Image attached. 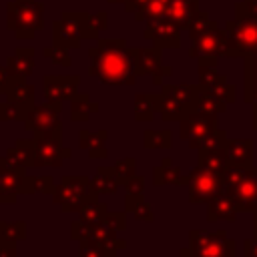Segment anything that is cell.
Here are the masks:
<instances>
[{
    "label": "cell",
    "instance_id": "7dc6e473",
    "mask_svg": "<svg viewBox=\"0 0 257 257\" xmlns=\"http://www.w3.org/2000/svg\"><path fill=\"white\" fill-rule=\"evenodd\" d=\"M171 74H173V66H165V64H163V68L153 76V84L163 86V84H165V80H167Z\"/></svg>",
    "mask_w": 257,
    "mask_h": 257
},
{
    "label": "cell",
    "instance_id": "44dd1931",
    "mask_svg": "<svg viewBox=\"0 0 257 257\" xmlns=\"http://www.w3.org/2000/svg\"><path fill=\"white\" fill-rule=\"evenodd\" d=\"M6 70L10 78H28L34 72V48L32 46H18L12 56L6 58Z\"/></svg>",
    "mask_w": 257,
    "mask_h": 257
},
{
    "label": "cell",
    "instance_id": "ac0fdd59",
    "mask_svg": "<svg viewBox=\"0 0 257 257\" xmlns=\"http://www.w3.org/2000/svg\"><path fill=\"white\" fill-rule=\"evenodd\" d=\"M237 205H235V199L229 195V191H223L217 193L209 203H207V221L209 223H215V221H227V223H233L237 219Z\"/></svg>",
    "mask_w": 257,
    "mask_h": 257
},
{
    "label": "cell",
    "instance_id": "d6a6232c",
    "mask_svg": "<svg viewBox=\"0 0 257 257\" xmlns=\"http://www.w3.org/2000/svg\"><path fill=\"white\" fill-rule=\"evenodd\" d=\"M143 147L147 151H153V149H171L173 147V135H171L169 128H163V131L147 128L143 133Z\"/></svg>",
    "mask_w": 257,
    "mask_h": 257
},
{
    "label": "cell",
    "instance_id": "d6986e66",
    "mask_svg": "<svg viewBox=\"0 0 257 257\" xmlns=\"http://www.w3.org/2000/svg\"><path fill=\"white\" fill-rule=\"evenodd\" d=\"M0 189L16 195H34V179L26 173V169L14 171L0 165Z\"/></svg>",
    "mask_w": 257,
    "mask_h": 257
},
{
    "label": "cell",
    "instance_id": "7402d4cb",
    "mask_svg": "<svg viewBox=\"0 0 257 257\" xmlns=\"http://www.w3.org/2000/svg\"><path fill=\"white\" fill-rule=\"evenodd\" d=\"M225 153H227L229 165H235V167H253L255 143L251 139H227Z\"/></svg>",
    "mask_w": 257,
    "mask_h": 257
},
{
    "label": "cell",
    "instance_id": "e575fe53",
    "mask_svg": "<svg viewBox=\"0 0 257 257\" xmlns=\"http://www.w3.org/2000/svg\"><path fill=\"white\" fill-rule=\"evenodd\" d=\"M26 114H28L26 108H22L20 104L8 98L0 102V122H24Z\"/></svg>",
    "mask_w": 257,
    "mask_h": 257
},
{
    "label": "cell",
    "instance_id": "c3c4849f",
    "mask_svg": "<svg viewBox=\"0 0 257 257\" xmlns=\"http://www.w3.org/2000/svg\"><path fill=\"white\" fill-rule=\"evenodd\" d=\"M141 201H145V195H124V211L133 213Z\"/></svg>",
    "mask_w": 257,
    "mask_h": 257
},
{
    "label": "cell",
    "instance_id": "db71d44e",
    "mask_svg": "<svg viewBox=\"0 0 257 257\" xmlns=\"http://www.w3.org/2000/svg\"><path fill=\"white\" fill-rule=\"evenodd\" d=\"M253 235H257V211H253Z\"/></svg>",
    "mask_w": 257,
    "mask_h": 257
},
{
    "label": "cell",
    "instance_id": "60d3db41",
    "mask_svg": "<svg viewBox=\"0 0 257 257\" xmlns=\"http://www.w3.org/2000/svg\"><path fill=\"white\" fill-rule=\"evenodd\" d=\"M42 54L48 58V60H52L54 64H58V66H70V56H68V48H62V46H46L44 50H42Z\"/></svg>",
    "mask_w": 257,
    "mask_h": 257
},
{
    "label": "cell",
    "instance_id": "9a60e30c",
    "mask_svg": "<svg viewBox=\"0 0 257 257\" xmlns=\"http://www.w3.org/2000/svg\"><path fill=\"white\" fill-rule=\"evenodd\" d=\"M225 191H229V195L235 199V205H237L239 213L257 211V165L249 167L247 175L243 177V181L237 187L225 189Z\"/></svg>",
    "mask_w": 257,
    "mask_h": 257
},
{
    "label": "cell",
    "instance_id": "8d00e7d4",
    "mask_svg": "<svg viewBox=\"0 0 257 257\" xmlns=\"http://www.w3.org/2000/svg\"><path fill=\"white\" fill-rule=\"evenodd\" d=\"M26 223L24 221H0V235L6 241H24L26 239Z\"/></svg>",
    "mask_w": 257,
    "mask_h": 257
},
{
    "label": "cell",
    "instance_id": "3957f363",
    "mask_svg": "<svg viewBox=\"0 0 257 257\" xmlns=\"http://www.w3.org/2000/svg\"><path fill=\"white\" fill-rule=\"evenodd\" d=\"M229 36V58H245L257 50V14L239 0L235 4V18L225 22Z\"/></svg>",
    "mask_w": 257,
    "mask_h": 257
},
{
    "label": "cell",
    "instance_id": "f35d334b",
    "mask_svg": "<svg viewBox=\"0 0 257 257\" xmlns=\"http://www.w3.org/2000/svg\"><path fill=\"white\" fill-rule=\"evenodd\" d=\"M135 167H137V159L135 157H124V159H118L114 163V171H116V179L118 183L124 187V183L135 175Z\"/></svg>",
    "mask_w": 257,
    "mask_h": 257
},
{
    "label": "cell",
    "instance_id": "7c38bea8",
    "mask_svg": "<svg viewBox=\"0 0 257 257\" xmlns=\"http://www.w3.org/2000/svg\"><path fill=\"white\" fill-rule=\"evenodd\" d=\"M143 36L147 40H153V44L159 46V48H179L181 46L183 28H179L169 18L159 16V18L147 20L145 30H143Z\"/></svg>",
    "mask_w": 257,
    "mask_h": 257
},
{
    "label": "cell",
    "instance_id": "4dcf8cb0",
    "mask_svg": "<svg viewBox=\"0 0 257 257\" xmlns=\"http://www.w3.org/2000/svg\"><path fill=\"white\" fill-rule=\"evenodd\" d=\"M106 213H108V205L106 203H102L98 199H90L78 211V219L82 223H88V225H98V223H102Z\"/></svg>",
    "mask_w": 257,
    "mask_h": 257
},
{
    "label": "cell",
    "instance_id": "ab89813d",
    "mask_svg": "<svg viewBox=\"0 0 257 257\" xmlns=\"http://www.w3.org/2000/svg\"><path fill=\"white\" fill-rule=\"evenodd\" d=\"M102 225L114 233L126 231V211H108L102 219Z\"/></svg>",
    "mask_w": 257,
    "mask_h": 257
},
{
    "label": "cell",
    "instance_id": "484cf974",
    "mask_svg": "<svg viewBox=\"0 0 257 257\" xmlns=\"http://www.w3.org/2000/svg\"><path fill=\"white\" fill-rule=\"evenodd\" d=\"M197 165L215 173V175H223L225 169L229 167V161H227V153H225V147H203V149H197Z\"/></svg>",
    "mask_w": 257,
    "mask_h": 257
},
{
    "label": "cell",
    "instance_id": "9c48e42d",
    "mask_svg": "<svg viewBox=\"0 0 257 257\" xmlns=\"http://www.w3.org/2000/svg\"><path fill=\"white\" fill-rule=\"evenodd\" d=\"M60 112L62 102L46 100L44 104H34L24 118V126L34 135H62Z\"/></svg>",
    "mask_w": 257,
    "mask_h": 257
},
{
    "label": "cell",
    "instance_id": "681fc988",
    "mask_svg": "<svg viewBox=\"0 0 257 257\" xmlns=\"http://www.w3.org/2000/svg\"><path fill=\"white\" fill-rule=\"evenodd\" d=\"M122 4H124V10H126V12L137 14V12H141V10H143V6L147 4V0H124Z\"/></svg>",
    "mask_w": 257,
    "mask_h": 257
},
{
    "label": "cell",
    "instance_id": "11a10c76",
    "mask_svg": "<svg viewBox=\"0 0 257 257\" xmlns=\"http://www.w3.org/2000/svg\"><path fill=\"white\" fill-rule=\"evenodd\" d=\"M253 128L257 131V106H253Z\"/></svg>",
    "mask_w": 257,
    "mask_h": 257
},
{
    "label": "cell",
    "instance_id": "f5cc1de1",
    "mask_svg": "<svg viewBox=\"0 0 257 257\" xmlns=\"http://www.w3.org/2000/svg\"><path fill=\"white\" fill-rule=\"evenodd\" d=\"M0 257H16V241H6L0 251Z\"/></svg>",
    "mask_w": 257,
    "mask_h": 257
},
{
    "label": "cell",
    "instance_id": "603a6c76",
    "mask_svg": "<svg viewBox=\"0 0 257 257\" xmlns=\"http://www.w3.org/2000/svg\"><path fill=\"white\" fill-rule=\"evenodd\" d=\"M106 139H108V131L100 128L96 133H88V131H80L78 133V147L88 151L90 159H106L108 157V149H106Z\"/></svg>",
    "mask_w": 257,
    "mask_h": 257
},
{
    "label": "cell",
    "instance_id": "6da1fadb",
    "mask_svg": "<svg viewBox=\"0 0 257 257\" xmlns=\"http://www.w3.org/2000/svg\"><path fill=\"white\" fill-rule=\"evenodd\" d=\"M135 48L124 38H98L96 46L88 50V74L110 86H133L135 72Z\"/></svg>",
    "mask_w": 257,
    "mask_h": 257
},
{
    "label": "cell",
    "instance_id": "d590c367",
    "mask_svg": "<svg viewBox=\"0 0 257 257\" xmlns=\"http://www.w3.org/2000/svg\"><path fill=\"white\" fill-rule=\"evenodd\" d=\"M201 88L207 90L209 94H213L215 98L223 100L225 104H233L237 100V88H235V84H229V80L227 82H217V84H211V86H201Z\"/></svg>",
    "mask_w": 257,
    "mask_h": 257
},
{
    "label": "cell",
    "instance_id": "1f68e13d",
    "mask_svg": "<svg viewBox=\"0 0 257 257\" xmlns=\"http://www.w3.org/2000/svg\"><path fill=\"white\" fill-rule=\"evenodd\" d=\"M245 102L257 106V60L245 56Z\"/></svg>",
    "mask_w": 257,
    "mask_h": 257
},
{
    "label": "cell",
    "instance_id": "30bf717a",
    "mask_svg": "<svg viewBox=\"0 0 257 257\" xmlns=\"http://www.w3.org/2000/svg\"><path fill=\"white\" fill-rule=\"evenodd\" d=\"M34 169L52 167L58 169L66 159L72 157V151L62 145V135H34Z\"/></svg>",
    "mask_w": 257,
    "mask_h": 257
},
{
    "label": "cell",
    "instance_id": "52a82bcc",
    "mask_svg": "<svg viewBox=\"0 0 257 257\" xmlns=\"http://www.w3.org/2000/svg\"><path fill=\"white\" fill-rule=\"evenodd\" d=\"M50 197L62 213H78L86 201L98 199L90 187V179L84 175H64Z\"/></svg>",
    "mask_w": 257,
    "mask_h": 257
},
{
    "label": "cell",
    "instance_id": "f6af8a7d",
    "mask_svg": "<svg viewBox=\"0 0 257 257\" xmlns=\"http://www.w3.org/2000/svg\"><path fill=\"white\" fill-rule=\"evenodd\" d=\"M133 215H135V219H139V221H145V223H153V221H155V213H153V207H151L147 201H141V203L135 207Z\"/></svg>",
    "mask_w": 257,
    "mask_h": 257
},
{
    "label": "cell",
    "instance_id": "5bb4252c",
    "mask_svg": "<svg viewBox=\"0 0 257 257\" xmlns=\"http://www.w3.org/2000/svg\"><path fill=\"white\" fill-rule=\"evenodd\" d=\"M82 40V32H80V22H78V14L76 12H62L58 20L52 22V42L54 46H62V48H78Z\"/></svg>",
    "mask_w": 257,
    "mask_h": 257
},
{
    "label": "cell",
    "instance_id": "4fadbf2b",
    "mask_svg": "<svg viewBox=\"0 0 257 257\" xmlns=\"http://www.w3.org/2000/svg\"><path fill=\"white\" fill-rule=\"evenodd\" d=\"M80 76L78 74H44L42 76V92L46 100L64 102L78 94Z\"/></svg>",
    "mask_w": 257,
    "mask_h": 257
},
{
    "label": "cell",
    "instance_id": "74e56055",
    "mask_svg": "<svg viewBox=\"0 0 257 257\" xmlns=\"http://www.w3.org/2000/svg\"><path fill=\"white\" fill-rule=\"evenodd\" d=\"M197 72H199V84L201 86H211V84H217V82H227V76L217 70V64H199Z\"/></svg>",
    "mask_w": 257,
    "mask_h": 257
},
{
    "label": "cell",
    "instance_id": "7a4b0ae2",
    "mask_svg": "<svg viewBox=\"0 0 257 257\" xmlns=\"http://www.w3.org/2000/svg\"><path fill=\"white\" fill-rule=\"evenodd\" d=\"M189 56L199 64H217L219 58H229V36L225 28H219L209 12L201 10L189 26Z\"/></svg>",
    "mask_w": 257,
    "mask_h": 257
},
{
    "label": "cell",
    "instance_id": "836d02e7",
    "mask_svg": "<svg viewBox=\"0 0 257 257\" xmlns=\"http://www.w3.org/2000/svg\"><path fill=\"white\" fill-rule=\"evenodd\" d=\"M229 108V104H225L223 100L215 98L213 94H209L207 90H203L199 86V96H197V110L199 112H205V114H219V112H225Z\"/></svg>",
    "mask_w": 257,
    "mask_h": 257
},
{
    "label": "cell",
    "instance_id": "b9f144b4",
    "mask_svg": "<svg viewBox=\"0 0 257 257\" xmlns=\"http://www.w3.org/2000/svg\"><path fill=\"white\" fill-rule=\"evenodd\" d=\"M78 257H108L104 249L94 241H78Z\"/></svg>",
    "mask_w": 257,
    "mask_h": 257
},
{
    "label": "cell",
    "instance_id": "ba28073f",
    "mask_svg": "<svg viewBox=\"0 0 257 257\" xmlns=\"http://www.w3.org/2000/svg\"><path fill=\"white\" fill-rule=\"evenodd\" d=\"M185 187L189 191L187 199L191 205H201V203H209L217 193L223 191L225 183H223V175H215L203 167H195L187 173V181Z\"/></svg>",
    "mask_w": 257,
    "mask_h": 257
},
{
    "label": "cell",
    "instance_id": "83f0119b",
    "mask_svg": "<svg viewBox=\"0 0 257 257\" xmlns=\"http://www.w3.org/2000/svg\"><path fill=\"white\" fill-rule=\"evenodd\" d=\"M34 86L30 82H26V78H10V84H8V90H6V98L20 104L22 108L30 110L34 106Z\"/></svg>",
    "mask_w": 257,
    "mask_h": 257
},
{
    "label": "cell",
    "instance_id": "9f6ffc18",
    "mask_svg": "<svg viewBox=\"0 0 257 257\" xmlns=\"http://www.w3.org/2000/svg\"><path fill=\"white\" fill-rule=\"evenodd\" d=\"M4 243H6V239L0 235V251H2V247H4Z\"/></svg>",
    "mask_w": 257,
    "mask_h": 257
},
{
    "label": "cell",
    "instance_id": "f907efd6",
    "mask_svg": "<svg viewBox=\"0 0 257 257\" xmlns=\"http://www.w3.org/2000/svg\"><path fill=\"white\" fill-rule=\"evenodd\" d=\"M8 84H10V74H8L6 66H0V94H6Z\"/></svg>",
    "mask_w": 257,
    "mask_h": 257
},
{
    "label": "cell",
    "instance_id": "277c9868",
    "mask_svg": "<svg viewBox=\"0 0 257 257\" xmlns=\"http://www.w3.org/2000/svg\"><path fill=\"white\" fill-rule=\"evenodd\" d=\"M235 253L237 243L227 235L225 229H191L189 245L179 251L181 257H235Z\"/></svg>",
    "mask_w": 257,
    "mask_h": 257
},
{
    "label": "cell",
    "instance_id": "7bdbcfd3",
    "mask_svg": "<svg viewBox=\"0 0 257 257\" xmlns=\"http://www.w3.org/2000/svg\"><path fill=\"white\" fill-rule=\"evenodd\" d=\"M34 179V193H44V195H52L56 189V183L50 175H40V177H32Z\"/></svg>",
    "mask_w": 257,
    "mask_h": 257
},
{
    "label": "cell",
    "instance_id": "cb8c5ba5",
    "mask_svg": "<svg viewBox=\"0 0 257 257\" xmlns=\"http://www.w3.org/2000/svg\"><path fill=\"white\" fill-rule=\"evenodd\" d=\"M78 22H80V32L82 40H98L100 34L108 28V14L104 10L88 14V12H76Z\"/></svg>",
    "mask_w": 257,
    "mask_h": 257
},
{
    "label": "cell",
    "instance_id": "680465c9",
    "mask_svg": "<svg viewBox=\"0 0 257 257\" xmlns=\"http://www.w3.org/2000/svg\"><path fill=\"white\" fill-rule=\"evenodd\" d=\"M179 257H181V255H179Z\"/></svg>",
    "mask_w": 257,
    "mask_h": 257
},
{
    "label": "cell",
    "instance_id": "5b68a950",
    "mask_svg": "<svg viewBox=\"0 0 257 257\" xmlns=\"http://www.w3.org/2000/svg\"><path fill=\"white\" fill-rule=\"evenodd\" d=\"M6 28L18 40L32 38L44 28V4L40 0H10L6 4Z\"/></svg>",
    "mask_w": 257,
    "mask_h": 257
},
{
    "label": "cell",
    "instance_id": "f1b7e54d",
    "mask_svg": "<svg viewBox=\"0 0 257 257\" xmlns=\"http://www.w3.org/2000/svg\"><path fill=\"white\" fill-rule=\"evenodd\" d=\"M90 187L98 197L100 195H114L120 187L114 167H98L94 177L90 179Z\"/></svg>",
    "mask_w": 257,
    "mask_h": 257
},
{
    "label": "cell",
    "instance_id": "8992f818",
    "mask_svg": "<svg viewBox=\"0 0 257 257\" xmlns=\"http://www.w3.org/2000/svg\"><path fill=\"white\" fill-rule=\"evenodd\" d=\"M199 84H163L159 112L165 122H181L191 112L197 110Z\"/></svg>",
    "mask_w": 257,
    "mask_h": 257
},
{
    "label": "cell",
    "instance_id": "816d5d0a",
    "mask_svg": "<svg viewBox=\"0 0 257 257\" xmlns=\"http://www.w3.org/2000/svg\"><path fill=\"white\" fill-rule=\"evenodd\" d=\"M16 201H18L16 193H8V191L0 189V205H14Z\"/></svg>",
    "mask_w": 257,
    "mask_h": 257
},
{
    "label": "cell",
    "instance_id": "2e32d148",
    "mask_svg": "<svg viewBox=\"0 0 257 257\" xmlns=\"http://www.w3.org/2000/svg\"><path fill=\"white\" fill-rule=\"evenodd\" d=\"M0 165L22 171V169H34V141L32 139H16L14 145L0 157Z\"/></svg>",
    "mask_w": 257,
    "mask_h": 257
},
{
    "label": "cell",
    "instance_id": "4316f807",
    "mask_svg": "<svg viewBox=\"0 0 257 257\" xmlns=\"http://www.w3.org/2000/svg\"><path fill=\"white\" fill-rule=\"evenodd\" d=\"M187 177H183V171L173 165L171 157L161 159V165L153 169V185L155 187H165V185H175V187H185Z\"/></svg>",
    "mask_w": 257,
    "mask_h": 257
},
{
    "label": "cell",
    "instance_id": "6f0895ef",
    "mask_svg": "<svg viewBox=\"0 0 257 257\" xmlns=\"http://www.w3.org/2000/svg\"><path fill=\"white\" fill-rule=\"evenodd\" d=\"M120 2H124V0H108V4H120Z\"/></svg>",
    "mask_w": 257,
    "mask_h": 257
},
{
    "label": "cell",
    "instance_id": "ee69618b",
    "mask_svg": "<svg viewBox=\"0 0 257 257\" xmlns=\"http://www.w3.org/2000/svg\"><path fill=\"white\" fill-rule=\"evenodd\" d=\"M126 195H145V177L143 175H133L124 183Z\"/></svg>",
    "mask_w": 257,
    "mask_h": 257
},
{
    "label": "cell",
    "instance_id": "d4e9b609",
    "mask_svg": "<svg viewBox=\"0 0 257 257\" xmlns=\"http://www.w3.org/2000/svg\"><path fill=\"white\" fill-rule=\"evenodd\" d=\"M161 104V92H139L135 94L133 104V118L137 122H149L159 112Z\"/></svg>",
    "mask_w": 257,
    "mask_h": 257
},
{
    "label": "cell",
    "instance_id": "ffe728a7",
    "mask_svg": "<svg viewBox=\"0 0 257 257\" xmlns=\"http://www.w3.org/2000/svg\"><path fill=\"white\" fill-rule=\"evenodd\" d=\"M199 12H201L199 0H171L163 16L169 18L171 22H175L179 28L189 30V26L193 24V20Z\"/></svg>",
    "mask_w": 257,
    "mask_h": 257
},
{
    "label": "cell",
    "instance_id": "e0dca14e",
    "mask_svg": "<svg viewBox=\"0 0 257 257\" xmlns=\"http://www.w3.org/2000/svg\"><path fill=\"white\" fill-rule=\"evenodd\" d=\"M163 68V48L137 46L135 48V72L137 76H155Z\"/></svg>",
    "mask_w": 257,
    "mask_h": 257
},
{
    "label": "cell",
    "instance_id": "f546056e",
    "mask_svg": "<svg viewBox=\"0 0 257 257\" xmlns=\"http://www.w3.org/2000/svg\"><path fill=\"white\" fill-rule=\"evenodd\" d=\"M100 106L98 102H92L88 94L78 92L74 98H70V120L72 122H86L92 112H96Z\"/></svg>",
    "mask_w": 257,
    "mask_h": 257
},
{
    "label": "cell",
    "instance_id": "bcb514c9",
    "mask_svg": "<svg viewBox=\"0 0 257 257\" xmlns=\"http://www.w3.org/2000/svg\"><path fill=\"white\" fill-rule=\"evenodd\" d=\"M243 257H257V235H251L243 243Z\"/></svg>",
    "mask_w": 257,
    "mask_h": 257
},
{
    "label": "cell",
    "instance_id": "8fae6325",
    "mask_svg": "<svg viewBox=\"0 0 257 257\" xmlns=\"http://www.w3.org/2000/svg\"><path fill=\"white\" fill-rule=\"evenodd\" d=\"M219 128V114H205V112H191L187 118L179 122V135L183 141L189 143L191 149H199L201 141Z\"/></svg>",
    "mask_w": 257,
    "mask_h": 257
}]
</instances>
